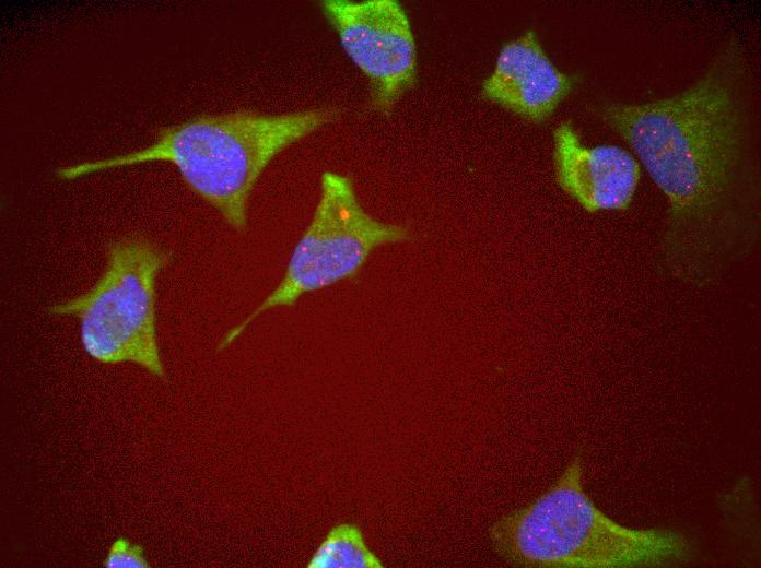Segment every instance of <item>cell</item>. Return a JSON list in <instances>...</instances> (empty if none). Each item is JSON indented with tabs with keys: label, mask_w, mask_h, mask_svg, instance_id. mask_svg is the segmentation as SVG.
<instances>
[{
	"label": "cell",
	"mask_w": 761,
	"mask_h": 568,
	"mask_svg": "<svg viewBox=\"0 0 761 568\" xmlns=\"http://www.w3.org/2000/svg\"><path fill=\"white\" fill-rule=\"evenodd\" d=\"M734 74L721 61L671 97L601 110L667 201L666 265L695 284L724 269L713 236L730 213L739 174L742 134Z\"/></svg>",
	"instance_id": "6da1fadb"
},
{
	"label": "cell",
	"mask_w": 761,
	"mask_h": 568,
	"mask_svg": "<svg viewBox=\"0 0 761 568\" xmlns=\"http://www.w3.org/2000/svg\"><path fill=\"white\" fill-rule=\"evenodd\" d=\"M332 115L329 109L311 108L282 115L234 111L202 116L165 129L147 147L65 166L58 176L73 180L118 167L167 162L194 192L241 232L247 226L249 198L265 168Z\"/></svg>",
	"instance_id": "7a4b0ae2"
},
{
	"label": "cell",
	"mask_w": 761,
	"mask_h": 568,
	"mask_svg": "<svg viewBox=\"0 0 761 568\" xmlns=\"http://www.w3.org/2000/svg\"><path fill=\"white\" fill-rule=\"evenodd\" d=\"M579 459L529 506L490 530L508 561L541 568H624L680 563L690 554L680 533L631 529L599 510L583 488Z\"/></svg>",
	"instance_id": "3957f363"
},
{
	"label": "cell",
	"mask_w": 761,
	"mask_h": 568,
	"mask_svg": "<svg viewBox=\"0 0 761 568\" xmlns=\"http://www.w3.org/2000/svg\"><path fill=\"white\" fill-rule=\"evenodd\" d=\"M168 256L139 239L114 242L91 288L49 308L80 322L84 351L103 364L133 363L165 378L155 324V283Z\"/></svg>",
	"instance_id": "277c9868"
},
{
	"label": "cell",
	"mask_w": 761,
	"mask_h": 568,
	"mask_svg": "<svg viewBox=\"0 0 761 568\" xmlns=\"http://www.w3.org/2000/svg\"><path fill=\"white\" fill-rule=\"evenodd\" d=\"M408 237L405 227L380 222L363 209L349 177L325 171L313 216L281 281L244 321L224 334L219 350L227 347L265 311L292 306L304 294L354 276L374 249Z\"/></svg>",
	"instance_id": "5b68a950"
},
{
	"label": "cell",
	"mask_w": 761,
	"mask_h": 568,
	"mask_svg": "<svg viewBox=\"0 0 761 568\" xmlns=\"http://www.w3.org/2000/svg\"><path fill=\"white\" fill-rule=\"evenodd\" d=\"M320 9L368 80L375 108L389 111L417 81V45L402 5L396 0H325Z\"/></svg>",
	"instance_id": "8992f818"
},
{
	"label": "cell",
	"mask_w": 761,
	"mask_h": 568,
	"mask_svg": "<svg viewBox=\"0 0 761 568\" xmlns=\"http://www.w3.org/2000/svg\"><path fill=\"white\" fill-rule=\"evenodd\" d=\"M553 166L559 187L585 211H624L635 194L641 167L624 149L586 146L570 122L553 131Z\"/></svg>",
	"instance_id": "52a82bcc"
},
{
	"label": "cell",
	"mask_w": 761,
	"mask_h": 568,
	"mask_svg": "<svg viewBox=\"0 0 761 568\" xmlns=\"http://www.w3.org/2000/svg\"><path fill=\"white\" fill-rule=\"evenodd\" d=\"M572 78L550 60L528 31L504 44L481 86L489 102L532 122L548 119L566 98Z\"/></svg>",
	"instance_id": "ba28073f"
},
{
	"label": "cell",
	"mask_w": 761,
	"mask_h": 568,
	"mask_svg": "<svg viewBox=\"0 0 761 568\" xmlns=\"http://www.w3.org/2000/svg\"><path fill=\"white\" fill-rule=\"evenodd\" d=\"M308 568H383L382 560L366 545L359 526H333L307 564Z\"/></svg>",
	"instance_id": "9c48e42d"
},
{
	"label": "cell",
	"mask_w": 761,
	"mask_h": 568,
	"mask_svg": "<svg viewBox=\"0 0 761 568\" xmlns=\"http://www.w3.org/2000/svg\"><path fill=\"white\" fill-rule=\"evenodd\" d=\"M106 568H147L143 548L125 537L117 539L109 547L104 560Z\"/></svg>",
	"instance_id": "30bf717a"
}]
</instances>
